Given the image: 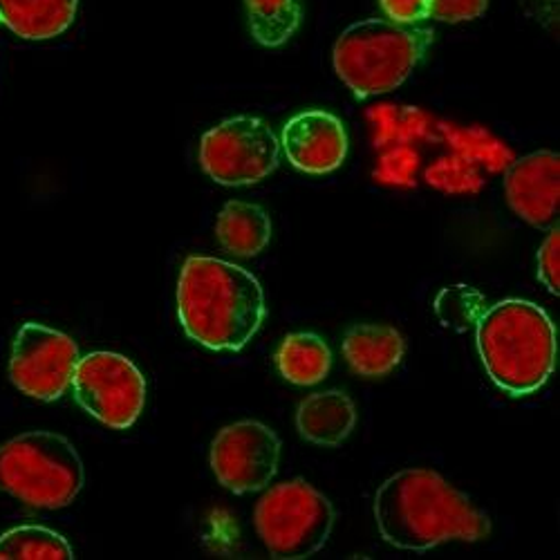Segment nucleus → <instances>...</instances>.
Listing matches in <instances>:
<instances>
[{
  "mask_svg": "<svg viewBox=\"0 0 560 560\" xmlns=\"http://www.w3.org/2000/svg\"><path fill=\"white\" fill-rule=\"evenodd\" d=\"M388 21L399 25H419L431 14V0H380Z\"/></svg>",
  "mask_w": 560,
  "mask_h": 560,
  "instance_id": "obj_24",
  "label": "nucleus"
},
{
  "mask_svg": "<svg viewBox=\"0 0 560 560\" xmlns=\"http://www.w3.org/2000/svg\"><path fill=\"white\" fill-rule=\"evenodd\" d=\"M357 427L354 401L341 390H323L305 397L296 410V429L316 446H339Z\"/></svg>",
  "mask_w": 560,
  "mask_h": 560,
  "instance_id": "obj_13",
  "label": "nucleus"
},
{
  "mask_svg": "<svg viewBox=\"0 0 560 560\" xmlns=\"http://www.w3.org/2000/svg\"><path fill=\"white\" fill-rule=\"evenodd\" d=\"M245 10L254 40L265 48L285 45L303 21L299 0H245Z\"/></svg>",
  "mask_w": 560,
  "mask_h": 560,
  "instance_id": "obj_18",
  "label": "nucleus"
},
{
  "mask_svg": "<svg viewBox=\"0 0 560 560\" xmlns=\"http://www.w3.org/2000/svg\"><path fill=\"white\" fill-rule=\"evenodd\" d=\"M489 0H431L429 19L442 23L474 21L487 12Z\"/></svg>",
  "mask_w": 560,
  "mask_h": 560,
  "instance_id": "obj_23",
  "label": "nucleus"
},
{
  "mask_svg": "<svg viewBox=\"0 0 560 560\" xmlns=\"http://www.w3.org/2000/svg\"><path fill=\"white\" fill-rule=\"evenodd\" d=\"M79 0H0V25L25 40L61 36L77 19Z\"/></svg>",
  "mask_w": 560,
  "mask_h": 560,
  "instance_id": "obj_15",
  "label": "nucleus"
},
{
  "mask_svg": "<svg viewBox=\"0 0 560 560\" xmlns=\"http://www.w3.org/2000/svg\"><path fill=\"white\" fill-rule=\"evenodd\" d=\"M429 182L442 191L459 194V191H476L480 189V177L478 171L469 160L462 158H444L427 173Z\"/></svg>",
  "mask_w": 560,
  "mask_h": 560,
  "instance_id": "obj_20",
  "label": "nucleus"
},
{
  "mask_svg": "<svg viewBox=\"0 0 560 560\" xmlns=\"http://www.w3.org/2000/svg\"><path fill=\"white\" fill-rule=\"evenodd\" d=\"M453 147L469 160H485L491 171L500 168L511 153L482 130H451Z\"/></svg>",
  "mask_w": 560,
  "mask_h": 560,
  "instance_id": "obj_21",
  "label": "nucleus"
},
{
  "mask_svg": "<svg viewBox=\"0 0 560 560\" xmlns=\"http://www.w3.org/2000/svg\"><path fill=\"white\" fill-rule=\"evenodd\" d=\"M538 280L547 288L549 294H560V229L558 222L549 226L547 238L542 241L538 256Z\"/></svg>",
  "mask_w": 560,
  "mask_h": 560,
  "instance_id": "obj_22",
  "label": "nucleus"
},
{
  "mask_svg": "<svg viewBox=\"0 0 560 560\" xmlns=\"http://www.w3.org/2000/svg\"><path fill=\"white\" fill-rule=\"evenodd\" d=\"M476 343L491 382L511 397L538 393L556 370V328L532 301L506 299L478 320Z\"/></svg>",
  "mask_w": 560,
  "mask_h": 560,
  "instance_id": "obj_3",
  "label": "nucleus"
},
{
  "mask_svg": "<svg viewBox=\"0 0 560 560\" xmlns=\"http://www.w3.org/2000/svg\"><path fill=\"white\" fill-rule=\"evenodd\" d=\"M527 5L534 8L532 12L540 23L549 27L558 25V0H527Z\"/></svg>",
  "mask_w": 560,
  "mask_h": 560,
  "instance_id": "obj_26",
  "label": "nucleus"
},
{
  "mask_svg": "<svg viewBox=\"0 0 560 560\" xmlns=\"http://www.w3.org/2000/svg\"><path fill=\"white\" fill-rule=\"evenodd\" d=\"M186 337L215 352L243 350L262 328L267 307L258 278L220 258H186L177 283Z\"/></svg>",
  "mask_w": 560,
  "mask_h": 560,
  "instance_id": "obj_2",
  "label": "nucleus"
},
{
  "mask_svg": "<svg viewBox=\"0 0 560 560\" xmlns=\"http://www.w3.org/2000/svg\"><path fill=\"white\" fill-rule=\"evenodd\" d=\"M77 404L97 422L126 431L147 404V382L139 368L117 352H90L72 377Z\"/></svg>",
  "mask_w": 560,
  "mask_h": 560,
  "instance_id": "obj_8",
  "label": "nucleus"
},
{
  "mask_svg": "<svg viewBox=\"0 0 560 560\" xmlns=\"http://www.w3.org/2000/svg\"><path fill=\"white\" fill-rule=\"evenodd\" d=\"M417 168V155L410 149H395L382 160L380 177L393 184H408L410 173Z\"/></svg>",
  "mask_w": 560,
  "mask_h": 560,
  "instance_id": "obj_25",
  "label": "nucleus"
},
{
  "mask_svg": "<svg viewBox=\"0 0 560 560\" xmlns=\"http://www.w3.org/2000/svg\"><path fill=\"white\" fill-rule=\"evenodd\" d=\"M83 482V462L59 433L30 431L0 446V491L30 506L63 509Z\"/></svg>",
  "mask_w": 560,
  "mask_h": 560,
  "instance_id": "obj_5",
  "label": "nucleus"
},
{
  "mask_svg": "<svg viewBox=\"0 0 560 560\" xmlns=\"http://www.w3.org/2000/svg\"><path fill=\"white\" fill-rule=\"evenodd\" d=\"M280 440L254 419L224 427L211 444V469L233 493L262 491L278 471Z\"/></svg>",
  "mask_w": 560,
  "mask_h": 560,
  "instance_id": "obj_10",
  "label": "nucleus"
},
{
  "mask_svg": "<svg viewBox=\"0 0 560 560\" xmlns=\"http://www.w3.org/2000/svg\"><path fill=\"white\" fill-rule=\"evenodd\" d=\"M404 337L390 325L359 323L343 335V357L361 377H384L404 359Z\"/></svg>",
  "mask_w": 560,
  "mask_h": 560,
  "instance_id": "obj_14",
  "label": "nucleus"
},
{
  "mask_svg": "<svg viewBox=\"0 0 560 560\" xmlns=\"http://www.w3.org/2000/svg\"><path fill=\"white\" fill-rule=\"evenodd\" d=\"M278 372L294 386H314L328 377L332 352L318 335L294 332L276 352Z\"/></svg>",
  "mask_w": 560,
  "mask_h": 560,
  "instance_id": "obj_17",
  "label": "nucleus"
},
{
  "mask_svg": "<svg viewBox=\"0 0 560 560\" xmlns=\"http://www.w3.org/2000/svg\"><path fill=\"white\" fill-rule=\"evenodd\" d=\"M504 194L518 218L536 229L553 226L560 205V155L538 151L513 162L504 175Z\"/></svg>",
  "mask_w": 560,
  "mask_h": 560,
  "instance_id": "obj_11",
  "label": "nucleus"
},
{
  "mask_svg": "<svg viewBox=\"0 0 560 560\" xmlns=\"http://www.w3.org/2000/svg\"><path fill=\"white\" fill-rule=\"evenodd\" d=\"M372 511L382 538L410 551H427L448 540L476 542L491 534L487 513L429 469L390 476L377 489Z\"/></svg>",
  "mask_w": 560,
  "mask_h": 560,
  "instance_id": "obj_1",
  "label": "nucleus"
},
{
  "mask_svg": "<svg viewBox=\"0 0 560 560\" xmlns=\"http://www.w3.org/2000/svg\"><path fill=\"white\" fill-rule=\"evenodd\" d=\"M215 236L229 254L252 258L269 245L271 220L267 211L254 202L231 200L218 215Z\"/></svg>",
  "mask_w": 560,
  "mask_h": 560,
  "instance_id": "obj_16",
  "label": "nucleus"
},
{
  "mask_svg": "<svg viewBox=\"0 0 560 560\" xmlns=\"http://www.w3.org/2000/svg\"><path fill=\"white\" fill-rule=\"evenodd\" d=\"M79 359L72 337L40 323H25L12 346L10 380L32 399L57 401L70 388Z\"/></svg>",
  "mask_w": 560,
  "mask_h": 560,
  "instance_id": "obj_9",
  "label": "nucleus"
},
{
  "mask_svg": "<svg viewBox=\"0 0 560 560\" xmlns=\"http://www.w3.org/2000/svg\"><path fill=\"white\" fill-rule=\"evenodd\" d=\"M68 540L38 525H25L0 536V560H72Z\"/></svg>",
  "mask_w": 560,
  "mask_h": 560,
  "instance_id": "obj_19",
  "label": "nucleus"
},
{
  "mask_svg": "<svg viewBox=\"0 0 560 560\" xmlns=\"http://www.w3.org/2000/svg\"><path fill=\"white\" fill-rule=\"evenodd\" d=\"M290 164L310 175L337 171L348 155V132L343 121L328 110H305L294 115L280 132Z\"/></svg>",
  "mask_w": 560,
  "mask_h": 560,
  "instance_id": "obj_12",
  "label": "nucleus"
},
{
  "mask_svg": "<svg viewBox=\"0 0 560 560\" xmlns=\"http://www.w3.org/2000/svg\"><path fill=\"white\" fill-rule=\"evenodd\" d=\"M256 532L278 560H303L320 551L335 527V506L305 480L276 485L258 500Z\"/></svg>",
  "mask_w": 560,
  "mask_h": 560,
  "instance_id": "obj_6",
  "label": "nucleus"
},
{
  "mask_svg": "<svg viewBox=\"0 0 560 560\" xmlns=\"http://www.w3.org/2000/svg\"><path fill=\"white\" fill-rule=\"evenodd\" d=\"M280 162V142L260 117H231L211 128L200 144L205 173L224 186L256 184Z\"/></svg>",
  "mask_w": 560,
  "mask_h": 560,
  "instance_id": "obj_7",
  "label": "nucleus"
},
{
  "mask_svg": "<svg viewBox=\"0 0 560 560\" xmlns=\"http://www.w3.org/2000/svg\"><path fill=\"white\" fill-rule=\"evenodd\" d=\"M433 36L429 27L384 19L352 23L335 45V70L359 100L386 95L424 61Z\"/></svg>",
  "mask_w": 560,
  "mask_h": 560,
  "instance_id": "obj_4",
  "label": "nucleus"
}]
</instances>
